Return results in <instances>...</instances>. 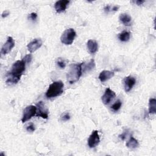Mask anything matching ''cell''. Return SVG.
Returning a JSON list of instances; mask_svg holds the SVG:
<instances>
[{"instance_id":"1","label":"cell","mask_w":156,"mask_h":156,"mask_svg":"<svg viewBox=\"0 0 156 156\" xmlns=\"http://www.w3.org/2000/svg\"><path fill=\"white\" fill-rule=\"evenodd\" d=\"M26 65V63L23 59L17 60L13 63L11 71L8 74L6 83L9 85L16 83L20 80V78L25 70Z\"/></svg>"},{"instance_id":"2","label":"cell","mask_w":156,"mask_h":156,"mask_svg":"<svg viewBox=\"0 0 156 156\" xmlns=\"http://www.w3.org/2000/svg\"><path fill=\"white\" fill-rule=\"evenodd\" d=\"M63 83L60 81H55L49 85L48 90L46 92L47 98H52L61 95L63 92Z\"/></svg>"},{"instance_id":"3","label":"cell","mask_w":156,"mask_h":156,"mask_svg":"<svg viewBox=\"0 0 156 156\" xmlns=\"http://www.w3.org/2000/svg\"><path fill=\"white\" fill-rule=\"evenodd\" d=\"M82 74V63L79 64H73L70 66L69 69L67 73V80L70 83H73L79 80Z\"/></svg>"},{"instance_id":"4","label":"cell","mask_w":156,"mask_h":156,"mask_svg":"<svg viewBox=\"0 0 156 156\" xmlns=\"http://www.w3.org/2000/svg\"><path fill=\"white\" fill-rule=\"evenodd\" d=\"M76 33L73 28L66 29L61 35V42L66 45L71 44L75 38Z\"/></svg>"},{"instance_id":"5","label":"cell","mask_w":156,"mask_h":156,"mask_svg":"<svg viewBox=\"0 0 156 156\" xmlns=\"http://www.w3.org/2000/svg\"><path fill=\"white\" fill-rule=\"evenodd\" d=\"M37 108L36 106L32 105L27 106L23 111V115L21 118L22 122H26L27 121L30 119L32 116H35L37 113Z\"/></svg>"},{"instance_id":"6","label":"cell","mask_w":156,"mask_h":156,"mask_svg":"<svg viewBox=\"0 0 156 156\" xmlns=\"http://www.w3.org/2000/svg\"><path fill=\"white\" fill-rule=\"evenodd\" d=\"M14 46H15V41L13 38L12 37H9L1 48V54L5 55L8 54L9 52L11 51V50Z\"/></svg>"},{"instance_id":"7","label":"cell","mask_w":156,"mask_h":156,"mask_svg":"<svg viewBox=\"0 0 156 156\" xmlns=\"http://www.w3.org/2000/svg\"><path fill=\"white\" fill-rule=\"evenodd\" d=\"M100 142V138L99 136L98 131L94 130L90 135L88 140V144L90 148L95 147L99 144Z\"/></svg>"},{"instance_id":"8","label":"cell","mask_w":156,"mask_h":156,"mask_svg":"<svg viewBox=\"0 0 156 156\" xmlns=\"http://www.w3.org/2000/svg\"><path fill=\"white\" fill-rule=\"evenodd\" d=\"M37 108L36 116L41 117L44 119H47L48 118V110L47 108L45 107V105L42 101L38 102L37 104Z\"/></svg>"},{"instance_id":"9","label":"cell","mask_w":156,"mask_h":156,"mask_svg":"<svg viewBox=\"0 0 156 156\" xmlns=\"http://www.w3.org/2000/svg\"><path fill=\"white\" fill-rule=\"evenodd\" d=\"M115 93L110 88H107L102 96V101L105 105H107L115 98Z\"/></svg>"},{"instance_id":"10","label":"cell","mask_w":156,"mask_h":156,"mask_svg":"<svg viewBox=\"0 0 156 156\" xmlns=\"http://www.w3.org/2000/svg\"><path fill=\"white\" fill-rule=\"evenodd\" d=\"M42 43V40L40 38H35L27 45V48L30 52H34L41 46Z\"/></svg>"},{"instance_id":"11","label":"cell","mask_w":156,"mask_h":156,"mask_svg":"<svg viewBox=\"0 0 156 156\" xmlns=\"http://www.w3.org/2000/svg\"><path fill=\"white\" fill-rule=\"evenodd\" d=\"M136 83L135 79L131 76H129L126 77L124 79V89L126 92H129L131 90L133 87L135 85Z\"/></svg>"},{"instance_id":"12","label":"cell","mask_w":156,"mask_h":156,"mask_svg":"<svg viewBox=\"0 0 156 156\" xmlns=\"http://www.w3.org/2000/svg\"><path fill=\"white\" fill-rule=\"evenodd\" d=\"M69 3V1L68 0H60L55 2L54 4V7L57 12L60 13L62 12H64L68 4Z\"/></svg>"},{"instance_id":"13","label":"cell","mask_w":156,"mask_h":156,"mask_svg":"<svg viewBox=\"0 0 156 156\" xmlns=\"http://www.w3.org/2000/svg\"><path fill=\"white\" fill-rule=\"evenodd\" d=\"M114 74V72L108 70H103L100 73L98 78L101 82H104L113 77Z\"/></svg>"},{"instance_id":"14","label":"cell","mask_w":156,"mask_h":156,"mask_svg":"<svg viewBox=\"0 0 156 156\" xmlns=\"http://www.w3.org/2000/svg\"><path fill=\"white\" fill-rule=\"evenodd\" d=\"M88 51L91 54H94L98 49V44L95 40H89L87 43Z\"/></svg>"},{"instance_id":"15","label":"cell","mask_w":156,"mask_h":156,"mask_svg":"<svg viewBox=\"0 0 156 156\" xmlns=\"http://www.w3.org/2000/svg\"><path fill=\"white\" fill-rule=\"evenodd\" d=\"M95 67V62L93 59H91L88 63H82V73L85 72H88L92 70Z\"/></svg>"},{"instance_id":"16","label":"cell","mask_w":156,"mask_h":156,"mask_svg":"<svg viewBox=\"0 0 156 156\" xmlns=\"http://www.w3.org/2000/svg\"><path fill=\"white\" fill-rule=\"evenodd\" d=\"M119 21L125 26H130L131 24L132 18L127 13H121L119 16Z\"/></svg>"},{"instance_id":"17","label":"cell","mask_w":156,"mask_h":156,"mask_svg":"<svg viewBox=\"0 0 156 156\" xmlns=\"http://www.w3.org/2000/svg\"><path fill=\"white\" fill-rule=\"evenodd\" d=\"M126 146L130 149H135L139 146V143L135 138L131 136L126 143Z\"/></svg>"},{"instance_id":"18","label":"cell","mask_w":156,"mask_h":156,"mask_svg":"<svg viewBox=\"0 0 156 156\" xmlns=\"http://www.w3.org/2000/svg\"><path fill=\"white\" fill-rule=\"evenodd\" d=\"M149 112L150 114H155L156 112V99L151 98L149 101Z\"/></svg>"},{"instance_id":"19","label":"cell","mask_w":156,"mask_h":156,"mask_svg":"<svg viewBox=\"0 0 156 156\" xmlns=\"http://www.w3.org/2000/svg\"><path fill=\"white\" fill-rule=\"evenodd\" d=\"M130 33L127 31H123L120 34H119L118 35V38L119 39V40L124 42L129 41V40L130 39Z\"/></svg>"},{"instance_id":"20","label":"cell","mask_w":156,"mask_h":156,"mask_svg":"<svg viewBox=\"0 0 156 156\" xmlns=\"http://www.w3.org/2000/svg\"><path fill=\"white\" fill-rule=\"evenodd\" d=\"M121 105H122V102H121V101L119 99H118L111 106V108L113 111L116 112L118 110H119V108L121 107Z\"/></svg>"},{"instance_id":"21","label":"cell","mask_w":156,"mask_h":156,"mask_svg":"<svg viewBox=\"0 0 156 156\" xmlns=\"http://www.w3.org/2000/svg\"><path fill=\"white\" fill-rule=\"evenodd\" d=\"M32 55L31 54H27L24 56V57L23 58L24 60V61L26 63H29L31 62L32 60Z\"/></svg>"},{"instance_id":"22","label":"cell","mask_w":156,"mask_h":156,"mask_svg":"<svg viewBox=\"0 0 156 156\" xmlns=\"http://www.w3.org/2000/svg\"><path fill=\"white\" fill-rule=\"evenodd\" d=\"M57 65L60 68H64L66 66V63L65 62L64 60H62V59H58V61L57 62Z\"/></svg>"},{"instance_id":"23","label":"cell","mask_w":156,"mask_h":156,"mask_svg":"<svg viewBox=\"0 0 156 156\" xmlns=\"http://www.w3.org/2000/svg\"><path fill=\"white\" fill-rule=\"evenodd\" d=\"M70 119V116L69 114L68 113H65L63 114H62V115L61 116V120L63 121H68Z\"/></svg>"},{"instance_id":"24","label":"cell","mask_w":156,"mask_h":156,"mask_svg":"<svg viewBox=\"0 0 156 156\" xmlns=\"http://www.w3.org/2000/svg\"><path fill=\"white\" fill-rule=\"evenodd\" d=\"M26 130L28 132H34L35 130V126L32 123H30L29 125H28L26 127Z\"/></svg>"},{"instance_id":"25","label":"cell","mask_w":156,"mask_h":156,"mask_svg":"<svg viewBox=\"0 0 156 156\" xmlns=\"http://www.w3.org/2000/svg\"><path fill=\"white\" fill-rule=\"evenodd\" d=\"M29 18L30 20L34 21V20H35L37 19V14L36 13H34V12L31 13L29 15Z\"/></svg>"},{"instance_id":"26","label":"cell","mask_w":156,"mask_h":156,"mask_svg":"<svg viewBox=\"0 0 156 156\" xmlns=\"http://www.w3.org/2000/svg\"><path fill=\"white\" fill-rule=\"evenodd\" d=\"M104 11L106 13H108L110 12H112V7L110 5H107L105 7H104Z\"/></svg>"},{"instance_id":"27","label":"cell","mask_w":156,"mask_h":156,"mask_svg":"<svg viewBox=\"0 0 156 156\" xmlns=\"http://www.w3.org/2000/svg\"><path fill=\"white\" fill-rule=\"evenodd\" d=\"M136 5H140L141 4H143L144 2V1H143V0H136V1H133Z\"/></svg>"},{"instance_id":"28","label":"cell","mask_w":156,"mask_h":156,"mask_svg":"<svg viewBox=\"0 0 156 156\" xmlns=\"http://www.w3.org/2000/svg\"><path fill=\"white\" fill-rule=\"evenodd\" d=\"M9 15V12L7 11V10H5V11H4V12H2L1 16H2V18H5V17H6L7 16H8Z\"/></svg>"},{"instance_id":"29","label":"cell","mask_w":156,"mask_h":156,"mask_svg":"<svg viewBox=\"0 0 156 156\" xmlns=\"http://www.w3.org/2000/svg\"><path fill=\"white\" fill-rule=\"evenodd\" d=\"M126 136V132H124V133H122V134H121V135H119V138H121V139L122 140H124L125 139Z\"/></svg>"},{"instance_id":"30","label":"cell","mask_w":156,"mask_h":156,"mask_svg":"<svg viewBox=\"0 0 156 156\" xmlns=\"http://www.w3.org/2000/svg\"><path fill=\"white\" fill-rule=\"evenodd\" d=\"M119 7L118 5H113L112 7V11H117L118 9H119Z\"/></svg>"}]
</instances>
